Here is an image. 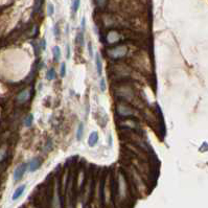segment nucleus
I'll use <instances>...</instances> for the list:
<instances>
[{
  "instance_id": "11",
  "label": "nucleus",
  "mask_w": 208,
  "mask_h": 208,
  "mask_svg": "<svg viewBox=\"0 0 208 208\" xmlns=\"http://www.w3.org/2000/svg\"><path fill=\"white\" fill-rule=\"evenodd\" d=\"M83 133H84V123L81 122L78 127V130H76V140H81L82 137H83Z\"/></svg>"
},
{
  "instance_id": "3",
  "label": "nucleus",
  "mask_w": 208,
  "mask_h": 208,
  "mask_svg": "<svg viewBox=\"0 0 208 208\" xmlns=\"http://www.w3.org/2000/svg\"><path fill=\"white\" fill-rule=\"evenodd\" d=\"M39 167H40V160L38 158H33L31 161L27 163V169H28V172L31 173L36 172Z\"/></svg>"
},
{
  "instance_id": "10",
  "label": "nucleus",
  "mask_w": 208,
  "mask_h": 208,
  "mask_svg": "<svg viewBox=\"0 0 208 208\" xmlns=\"http://www.w3.org/2000/svg\"><path fill=\"white\" fill-rule=\"evenodd\" d=\"M52 52H53V60H55V62H59V60H60V58H61V49H60V47H59V46L53 47Z\"/></svg>"
},
{
  "instance_id": "20",
  "label": "nucleus",
  "mask_w": 208,
  "mask_h": 208,
  "mask_svg": "<svg viewBox=\"0 0 208 208\" xmlns=\"http://www.w3.org/2000/svg\"><path fill=\"white\" fill-rule=\"evenodd\" d=\"M55 38H59V36H60V29H59V25H55Z\"/></svg>"
},
{
  "instance_id": "21",
  "label": "nucleus",
  "mask_w": 208,
  "mask_h": 208,
  "mask_svg": "<svg viewBox=\"0 0 208 208\" xmlns=\"http://www.w3.org/2000/svg\"><path fill=\"white\" fill-rule=\"evenodd\" d=\"M66 57H67V59L70 58V47L69 46H67V55H66Z\"/></svg>"
},
{
  "instance_id": "18",
  "label": "nucleus",
  "mask_w": 208,
  "mask_h": 208,
  "mask_svg": "<svg viewBox=\"0 0 208 208\" xmlns=\"http://www.w3.org/2000/svg\"><path fill=\"white\" fill-rule=\"evenodd\" d=\"M88 52L90 57H93V47H92V43L90 41L88 42Z\"/></svg>"
},
{
  "instance_id": "7",
  "label": "nucleus",
  "mask_w": 208,
  "mask_h": 208,
  "mask_svg": "<svg viewBox=\"0 0 208 208\" xmlns=\"http://www.w3.org/2000/svg\"><path fill=\"white\" fill-rule=\"evenodd\" d=\"M119 39L120 37L116 31H110L108 36H107V41L109 42V43H115V42L119 41Z\"/></svg>"
},
{
  "instance_id": "4",
  "label": "nucleus",
  "mask_w": 208,
  "mask_h": 208,
  "mask_svg": "<svg viewBox=\"0 0 208 208\" xmlns=\"http://www.w3.org/2000/svg\"><path fill=\"white\" fill-rule=\"evenodd\" d=\"M97 141H98V133L97 132H92L90 135H89V138H88V146H91V148H93V146H96Z\"/></svg>"
},
{
  "instance_id": "6",
  "label": "nucleus",
  "mask_w": 208,
  "mask_h": 208,
  "mask_svg": "<svg viewBox=\"0 0 208 208\" xmlns=\"http://www.w3.org/2000/svg\"><path fill=\"white\" fill-rule=\"evenodd\" d=\"M95 66H96V72L97 76H102L103 72V62H102V58L99 53H96L95 55Z\"/></svg>"
},
{
  "instance_id": "9",
  "label": "nucleus",
  "mask_w": 208,
  "mask_h": 208,
  "mask_svg": "<svg viewBox=\"0 0 208 208\" xmlns=\"http://www.w3.org/2000/svg\"><path fill=\"white\" fill-rule=\"evenodd\" d=\"M28 98H29V91H28V90H24V91H22L18 95V101L20 103L26 102V101H27Z\"/></svg>"
},
{
  "instance_id": "8",
  "label": "nucleus",
  "mask_w": 208,
  "mask_h": 208,
  "mask_svg": "<svg viewBox=\"0 0 208 208\" xmlns=\"http://www.w3.org/2000/svg\"><path fill=\"white\" fill-rule=\"evenodd\" d=\"M117 112L119 113L120 115H123V116H127V115H131L133 113V111L127 107H123V106H118L117 108Z\"/></svg>"
},
{
  "instance_id": "17",
  "label": "nucleus",
  "mask_w": 208,
  "mask_h": 208,
  "mask_svg": "<svg viewBox=\"0 0 208 208\" xmlns=\"http://www.w3.org/2000/svg\"><path fill=\"white\" fill-rule=\"evenodd\" d=\"M53 12H55V8H53V5H52V4H48V5H47V15H48V16H52Z\"/></svg>"
},
{
  "instance_id": "12",
  "label": "nucleus",
  "mask_w": 208,
  "mask_h": 208,
  "mask_svg": "<svg viewBox=\"0 0 208 208\" xmlns=\"http://www.w3.org/2000/svg\"><path fill=\"white\" fill-rule=\"evenodd\" d=\"M33 122H34V115L33 114H28L26 116L25 120H24V125L26 128H31L33 125Z\"/></svg>"
},
{
  "instance_id": "15",
  "label": "nucleus",
  "mask_w": 208,
  "mask_h": 208,
  "mask_svg": "<svg viewBox=\"0 0 208 208\" xmlns=\"http://www.w3.org/2000/svg\"><path fill=\"white\" fill-rule=\"evenodd\" d=\"M99 88H101V91L105 92L107 89V84H106V80L105 78H101L99 81Z\"/></svg>"
},
{
  "instance_id": "16",
  "label": "nucleus",
  "mask_w": 208,
  "mask_h": 208,
  "mask_svg": "<svg viewBox=\"0 0 208 208\" xmlns=\"http://www.w3.org/2000/svg\"><path fill=\"white\" fill-rule=\"evenodd\" d=\"M60 74H61V76H62V78L66 76V63H62V64H61Z\"/></svg>"
},
{
  "instance_id": "22",
  "label": "nucleus",
  "mask_w": 208,
  "mask_h": 208,
  "mask_svg": "<svg viewBox=\"0 0 208 208\" xmlns=\"http://www.w3.org/2000/svg\"><path fill=\"white\" fill-rule=\"evenodd\" d=\"M112 142H113V139H112V135H109V146H112Z\"/></svg>"
},
{
  "instance_id": "14",
  "label": "nucleus",
  "mask_w": 208,
  "mask_h": 208,
  "mask_svg": "<svg viewBox=\"0 0 208 208\" xmlns=\"http://www.w3.org/2000/svg\"><path fill=\"white\" fill-rule=\"evenodd\" d=\"M81 5V0H72V5H71V10L73 13H76Z\"/></svg>"
},
{
  "instance_id": "19",
  "label": "nucleus",
  "mask_w": 208,
  "mask_h": 208,
  "mask_svg": "<svg viewBox=\"0 0 208 208\" xmlns=\"http://www.w3.org/2000/svg\"><path fill=\"white\" fill-rule=\"evenodd\" d=\"M81 26H82V33H84L85 31V28H86V19L83 18L82 19V22H81Z\"/></svg>"
},
{
  "instance_id": "1",
  "label": "nucleus",
  "mask_w": 208,
  "mask_h": 208,
  "mask_svg": "<svg viewBox=\"0 0 208 208\" xmlns=\"http://www.w3.org/2000/svg\"><path fill=\"white\" fill-rule=\"evenodd\" d=\"M127 55V48L125 46H118L108 50V55L112 59H119Z\"/></svg>"
},
{
  "instance_id": "24",
  "label": "nucleus",
  "mask_w": 208,
  "mask_h": 208,
  "mask_svg": "<svg viewBox=\"0 0 208 208\" xmlns=\"http://www.w3.org/2000/svg\"><path fill=\"white\" fill-rule=\"evenodd\" d=\"M45 47H46V44H45V40L42 41V49H45Z\"/></svg>"
},
{
  "instance_id": "5",
  "label": "nucleus",
  "mask_w": 208,
  "mask_h": 208,
  "mask_svg": "<svg viewBox=\"0 0 208 208\" xmlns=\"http://www.w3.org/2000/svg\"><path fill=\"white\" fill-rule=\"evenodd\" d=\"M25 188H26V185L25 184H23V185H20L17 189L14 191V193H13V197H12V200L13 201H16V200H18L19 198H20L21 196L23 195V193H24V190H25Z\"/></svg>"
},
{
  "instance_id": "2",
  "label": "nucleus",
  "mask_w": 208,
  "mask_h": 208,
  "mask_svg": "<svg viewBox=\"0 0 208 208\" xmlns=\"http://www.w3.org/2000/svg\"><path fill=\"white\" fill-rule=\"evenodd\" d=\"M26 169H27V163H22L20 165L16 167V169L14 171V180L15 181H19L21 178L23 177L24 174H25Z\"/></svg>"
},
{
  "instance_id": "13",
  "label": "nucleus",
  "mask_w": 208,
  "mask_h": 208,
  "mask_svg": "<svg viewBox=\"0 0 208 208\" xmlns=\"http://www.w3.org/2000/svg\"><path fill=\"white\" fill-rule=\"evenodd\" d=\"M55 78V71L53 68H50L49 70L46 72V78L47 81H52Z\"/></svg>"
},
{
  "instance_id": "23",
  "label": "nucleus",
  "mask_w": 208,
  "mask_h": 208,
  "mask_svg": "<svg viewBox=\"0 0 208 208\" xmlns=\"http://www.w3.org/2000/svg\"><path fill=\"white\" fill-rule=\"evenodd\" d=\"M97 1V3H98L99 5H103L105 2H106V0H96Z\"/></svg>"
}]
</instances>
